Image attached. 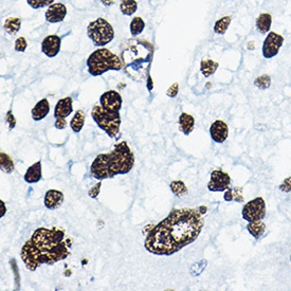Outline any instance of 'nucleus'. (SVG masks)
<instances>
[{
    "mask_svg": "<svg viewBox=\"0 0 291 291\" xmlns=\"http://www.w3.org/2000/svg\"><path fill=\"white\" fill-rule=\"evenodd\" d=\"M0 169L6 174H11L14 171L13 159L3 151H1V154H0Z\"/></svg>",
    "mask_w": 291,
    "mask_h": 291,
    "instance_id": "nucleus-28",
    "label": "nucleus"
},
{
    "mask_svg": "<svg viewBox=\"0 0 291 291\" xmlns=\"http://www.w3.org/2000/svg\"><path fill=\"white\" fill-rule=\"evenodd\" d=\"M231 178L227 173L220 170L212 172L211 179L207 183V190L211 192H224L230 188Z\"/></svg>",
    "mask_w": 291,
    "mask_h": 291,
    "instance_id": "nucleus-10",
    "label": "nucleus"
},
{
    "mask_svg": "<svg viewBox=\"0 0 291 291\" xmlns=\"http://www.w3.org/2000/svg\"><path fill=\"white\" fill-rule=\"evenodd\" d=\"M61 39L58 35H48L41 41V51L48 58H55L60 51Z\"/></svg>",
    "mask_w": 291,
    "mask_h": 291,
    "instance_id": "nucleus-12",
    "label": "nucleus"
},
{
    "mask_svg": "<svg viewBox=\"0 0 291 291\" xmlns=\"http://www.w3.org/2000/svg\"><path fill=\"white\" fill-rule=\"evenodd\" d=\"M87 36L96 47H104L115 38L113 26L102 17L93 20L87 27Z\"/></svg>",
    "mask_w": 291,
    "mask_h": 291,
    "instance_id": "nucleus-7",
    "label": "nucleus"
},
{
    "mask_svg": "<svg viewBox=\"0 0 291 291\" xmlns=\"http://www.w3.org/2000/svg\"><path fill=\"white\" fill-rule=\"evenodd\" d=\"M290 261H291V256H290Z\"/></svg>",
    "mask_w": 291,
    "mask_h": 291,
    "instance_id": "nucleus-39",
    "label": "nucleus"
},
{
    "mask_svg": "<svg viewBox=\"0 0 291 291\" xmlns=\"http://www.w3.org/2000/svg\"><path fill=\"white\" fill-rule=\"evenodd\" d=\"M145 28V23L144 20L141 17H134L133 20H131L130 26H129V30L130 34L133 36H138L139 34H141Z\"/></svg>",
    "mask_w": 291,
    "mask_h": 291,
    "instance_id": "nucleus-29",
    "label": "nucleus"
},
{
    "mask_svg": "<svg viewBox=\"0 0 291 291\" xmlns=\"http://www.w3.org/2000/svg\"><path fill=\"white\" fill-rule=\"evenodd\" d=\"M194 125H195V120L193 116L182 113L179 116V130L185 136H189L194 130Z\"/></svg>",
    "mask_w": 291,
    "mask_h": 291,
    "instance_id": "nucleus-18",
    "label": "nucleus"
},
{
    "mask_svg": "<svg viewBox=\"0 0 291 291\" xmlns=\"http://www.w3.org/2000/svg\"><path fill=\"white\" fill-rule=\"evenodd\" d=\"M4 31L10 35H15L22 28V19L19 17H10L4 23Z\"/></svg>",
    "mask_w": 291,
    "mask_h": 291,
    "instance_id": "nucleus-22",
    "label": "nucleus"
},
{
    "mask_svg": "<svg viewBox=\"0 0 291 291\" xmlns=\"http://www.w3.org/2000/svg\"><path fill=\"white\" fill-rule=\"evenodd\" d=\"M6 122L9 123L10 128L15 127L16 122H15V120H14V116H13V114L11 112H9L8 114H6Z\"/></svg>",
    "mask_w": 291,
    "mask_h": 291,
    "instance_id": "nucleus-37",
    "label": "nucleus"
},
{
    "mask_svg": "<svg viewBox=\"0 0 291 291\" xmlns=\"http://www.w3.org/2000/svg\"><path fill=\"white\" fill-rule=\"evenodd\" d=\"M54 0H27V3L29 4L32 9L38 10L46 8V6H50L53 4Z\"/></svg>",
    "mask_w": 291,
    "mask_h": 291,
    "instance_id": "nucleus-32",
    "label": "nucleus"
},
{
    "mask_svg": "<svg viewBox=\"0 0 291 291\" xmlns=\"http://www.w3.org/2000/svg\"><path fill=\"white\" fill-rule=\"evenodd\" d=\"M135 165V156L125 141L117 143L114 150L109 154L96 156L90 173L95 179L102 180L114 178L116 175H125L133 170Z\"/></svg>",
    "mask_w": 291,
    "mask_h": 291,
    "instance_id": "nucleus-3",
    "label": "nucleus"
},
{
    "mask_svg": "<svg viewBox=\"0 0 291 291\" xmlns=\"http://www.w3.org/2000/svg\"><path fill=\"white\" fill-rule=\"evenodd\" d=\"M65 239V232L59 229L39 228L34 231L20 251L26 268L35 271L41 265H54L66 260L69 252Z\"/></svg>",
    "mask_w": 291,
    "mask_h": 291,
    "instance_id": "nucleus-2",
    "label": "nucleus"
},
{
    "mask_svg": "<svg viewBox=\"0 0 291 291\" xmlns=\"http://www.w3.org/2000/svg\"><path fill=\"white\" fill-rule=\"evenodd\" d=\"M101 185H102V182L100 181L98 184H95L93 188L89 191V196L91 198H96L99 196L100 194V191H101Z\"/></svg>",
    "mask_w": 291,
    "mask_h": 291,
    "instance_id": "nucleus-36",
    "label": "nucleus"
},
{
    "mask_svg": "<svg viewBox=\"0 0 291 291\" xmlns=\"http://www.w3.org/2000/svg\"><path fill=\"white\" fill-rule=\"evenodd\" d=\"M91 116L96 125L105 131L110 138H116L120 133V113H110L104 109L101 105H95L92 108Z\"/></svg>",
    "mask_w": 291,
    "mask_h": 291,
    "instance_id": "nucleus-6",
    "label": "nucleus"
},
{
    "mask_svg": "<svg viewBox=\"0 0 291 291\" xmlns=\"http://www.w3.org/2000/svg\"><path fill=\"white\" fill-rule=\"evenodd\" d=\"M122 102L121 94L115 90L104 92L100 98V105L110 113H120Z\"/></svg>",
    "mask_w": 291,
    "mask_h": 291,
    "instance_id": "nucleus-11",
    "label": "nucleus"
},
{
    "mask_svg": "<svg viewBox=\"0 0 291 291\" xmlns=\"http://www.w3.org/2000/svg\"><path fill=\"white\" fill-rule=\"evenodd\" d=\"M242 218L248 223L262 220L266 216V204L262 197H256L242 207Z\"/></svg>",
    "mask_w": 291,
    "mask_h": 291,
    "instance_id": "nucleus-8",
    "label": "nucleus"
},
{
    "mask_svg": "<svg viewBox=\"0 0 291 291\" xmlns=\"http://www.w3.org/2000/svg\"><path fill=\"white\" fill-rule=\"evenodd\" d=\"M254 85L262 90H266L271 86V78L267 74H262L255 79Z\"/></svg>",
    "mask_w": 291,
    "mask_h": 291,
    "instance_id": "nucleus-31",
    "label": "nucleus"
},
{
    "mask_svg": "<svg viewBox=\"0 0 291 291\" xmlns=\"http://www.w3.org/2000/svg\"><path fill=\"white\" fill-rule=\"evenodd\" d=\"M272 25V16L269 13H262L261 15L256 19L255 27L261 34H267Z\"/></svg>",
    "mask_w": 291,
    "mask_h": 291,
    "instance_id": "nucleus-20",
    "label": "nucleus"
},
{
    "mask_svg": "<svg viewBox=\"0 0 291 291\" xmlns=\"http://www.w3.org/2000/svg\"><path fill=\"white\" fill-rule=\"evenodd\" d=\"M204 220L195 209H175L146 235L144 247L155 255L170 256L195 241Z\"/></svg>",
    "mask_w": 291,
    "mask_h": 291,
    "instance_id": "nucleus-1",
    "label": "nucleus"
},
{
    "mask_svg": "<svg viewBox=\"0 0 291 291\" xmlns=\"http://www.w3.org/2000/svg\"><path fill=\"white\" fill-rule=\"evenodd\" d=\"M210 135L214 142H216L218 144L226 142L229 135V128L227 123L221 120H217L212 123V125L210 127Z\"/></svg>",
    "mask_w": 291,
    "mask_h": 291,
    "instance_id": "nucleus-14",
    "label": "nucleus"
},
{
    "mask_svg": "<svg viewBox=\"0 0 291 291\" xmlns=\"http://www.w3.org/2000/svg\"><path fill=\"white\" fill-rule=\"evenodd\" d=\"M67 15V8L63 3H53L48 6L46 11L45 17L48 23L50 24H58L65 19Z\"/></svg>",
    "mask_w": 291,
    "mask_h": 291,
    "instance_id": "nucleus-13",
    "label": "nucleus"
},
{
    "mask_svg": "<svg viewBox=\"0 0 291 291\" xmlns=\"http://www.w3.org/2000/svg\"><path fill=\"white\" fill-rule=\"evenodd\" d=\"M50 113V104L48 102L47 99L40 100L37 102L35 106L33 107L31 115H32V119L34 121H41L43 119L49 115Z\"/></svg>",
    "mask_w": 291,
    "mask_h": 291,
    "instance_id": "nucleus-17",
    "label": "nucleus"
},
{
    "mask_svg": "<svg viewBox=\"0 0 291 291\" xmlns=\"http://www.w3.org/2000/svg\"><path fill=\"white\" fill-rule=\"evenodd\" d=\"M231 22H232V16L230 15L218 19L215 23V25H214V32L218 34V35H224V34L227 32L229 26H230Z\"/></svg>",
    "mask_w": 291,
    "mask_h": 291,
    "instance_id": "nucleus-27",
    "label": "nucleus"
},
{
    "mask_svg": "<svg viewBox=\"0 0 291 291\" xmlns=\"http://www.w3.org/2000/svg\"><path fill=\"white\" fill-rule=\"evenodd\" d=\"M138 9V3L136 0H121L120 11L126 16L134 15Z\"/></svg>",
    "mask_w": 291,
    "mask_h": 291,
    "instance_id": "nucleus-26",
    "label": "nucleus"
},
{
    "mask_svg": "<svg viewBox=\"0 0 291 291\" xmlns=\"http://www.w3.org/2000/svg\"><path fill=\"white\" fill-rule=\"evenodd\" d=\"M72 99L69 98H64L60 99L57 105H55L54 108V117L55 120H66V117L71 115L73 112V105H72Z\"/></svg>",
    "mask_w": 291,
    "mask_h": 291,
    "instance_id": "nucleus-15",
    "label": "nucleus"
},
{
    "mask_svg": "<svg viewBox=\"0 0 291 291\" xmlns=\"http://www.w3.org/2000/svg\"><path fill=\"white\" fill-rule=\"evenodd\" d=\"M84 123H85V113L83 112V110H78L70 122V127L75 134H79L83 129V126H84Z\"/></svg>",
    "mask_w": 291,
    "mask_h": 291,
    "instance_id": "nucleus-24",
    "label": "nucleus"
},
{
    "mask_svg": "<svg viewBox=\"0 0 291 291\" xmlns=\"http://www.w3.org/2000/svg\"><path fill=\"white\" fill-rule=\"evenodd\" d=\"M178 92H179V85H178V83H175L174 85H172L168 89V91H166V95L170 96V98H176Z\"/></svg>",
    "mask_w": 291,
    "mask_h": 291,
    "instance_id": "nucleus-34",
    "label": "nucleus"
},
{
    "mask_svg": "<svg viewBox=\"0 0 291 291\" xmlns=\"http://www.w3.org/2000/svg\"><path fill=\"white\" fill-rule=\"evenodd\" d=\"M284 44V37L275 32H269L262 44V57L266 59L273 58L279 54L281 47Z\"/></svg>",
    "mask_w": 291,
    "mask_h": 291,
    "instance_id": "nucleus-9",
    "label": "nucleus"
},
{
    "mask_svg": "<svg viewBox=\"0 0 291 291\" xmlns=\"http://www.w3.org/2000/svg\"><path fill=\"white\" fill-rule=\"evenodd\" d=\"M226 202H236L244 203V196H242V188H229L224 195Z\"/></svg>",
    "mask_w": 291,
    "mask_h": 291,
    "instance_id": "nucleus-25",
    "label": "nucleus"
},
{
    "mask_svg": "<svg viewBox=\"0 0 291 291\" xmlns=\"http://www.w3.org/2000/svg\"><path fill=\"white\" fill-rule=\"evenodd\" d=\"M247 230L255 239H260L266 231V225L262 220L248 223Z\"/></svg>",
    "mask_w": 291,
    "mask_h": 291,
    "instance_id": "nucleus-21",
    "label": "nucleus"
},
{
    "mask_svg": "<svg viewBox=\"0 0 291 291\" xmlns=\"http://www.w3.org/2000/svg\"><path fill=\"white\" fill-rule=\"evenodd\" d=\"M0 209H1V215H0V217L2 218L5 215V212H6L5 204H4V203L2 202V200H0Z\"/></svg>",
    "mask_w": 291,
    "mask_h": 291,
    "instance_id": "nucleus-38",
    "label": "nucleus"
},
{
    "mask_svg": "<svg viewBox=\"0 0 291 291\" xmlns=\"http://www.w3.org/2000/svg\"><path fill=\"white\" fill-rule=\"evenodd\" d=\"M64 203V194L57 190H49L45 195L44 204L49 210H57Z\"/></svg>",
    "mask_w": 291,
    "mask_h": 291,
    "instance_id": "nucleus-16",
    "label": "nucleus"
},
{
    "mask_svg": "<svg viewBox=\"0 0 291 291\" xmlns=\"http://www.w3.org/2000/svg\"><path fill=\"white\" fill-rule=\"evenodd\" d=\"M218 66L219 65L217 61H214L212 59H203L202 63H200V71L205 78H210L216 72Z\"/></svg>",
    "mask_w": 291,
    "mask_h": 291,
    "instance_id": "nucleus-23",
    "label": "nucleus"
},
{
    "mask_svg": "<svg viewBox=\"0 0 291 291\" xmlns=\"http://www.w3.org/2000/svg\"><path fill=\"white\" fill-rule=\"evenodd\" d=\"M88 72L92 76H100L107 71H120L123 69L121 58L106 48L96 49L89 55L86 61Z\"/></svg>",
    "mask_w": 291,
    "mask_h": 291,
    "instance_id": "nucleus-5",
    "label": "nucleus"
},
{
    "mask_svg": "<svg viewBox=\"0 0 291 291\" xmlns=\"http://www.w3.org/2000/svg\"><path fill=\"white\" fill-rule=\"evenodd\" d=\"M25 181L27 183H36L41 180V162L37 161L27 170L25 174Z\"/></svg>",
    "mask_w": 291,
    "mask_h": 291,
    "instance_id": "nucleus-19",
    "label": "nucleus"
},
{
    "mask_svg": "<svg viewBox=\"0 0 291 291\" xmlns=\"http://www.w3.org/2000/svg\"><path fill=\"white\" fill-rule=\"evenodd\" d=\"M154 53V47L143 39H131L122 51L123 69L134 80H141L146 73Z\"/></svg>",
    "mask_w": 291,
    "mask_h": 291,
    "instance_id": "nucleus-4",
    "label": "nucleus"
},
{
    "mask_svg": "<svg viewBox=\"0 0 291 291\" xmlns=\"http://www.w3.org/2000/svg\"><path fill=\"white\" fill-rule=\"evenodd\" d=\"M280 190L282 192H285V193L291 192V177H288L284 180L283 183H281V185H280Z\"/></svg>",
    "mask_w": 291,
    "mask_h": 291,
    "instance_id": "nucleus-35",
    "label": "nucleus"
},
{
    "mask_svg": "<svg viewBox=\"0 0 291 291\" xmlns=\"http://www.w3.org/2000/svg\"><path fill=\"white\" fill-rule=\"evenodd\" d=\"M28 47V43L25 37H18L15 41V50L17 52H25Z\"/></svg>",
    "mask_w": 291,
    "mask_h": 291,
    "instance_id": "nucleus-33",
    "label": "nucleus"
},
{
    "mask_svg": "<svg viewBox=\"0 0 291 291\" xmlns=\"http://www.w3.org/2000/svg\"><path fill=\"white\" fill-rule=\"evenodd\" d=\"M170 186H171L172 192L178 197L185 196L186 194H188V189H186L184 182L181 181V180H176V181H173L170 184Z\"/></svg>",
    "mask_w": 291,
    "mask_h": 291,
    "instance_id": "nucleus-30",
    "label": "nucleus"
}]
</instances>
